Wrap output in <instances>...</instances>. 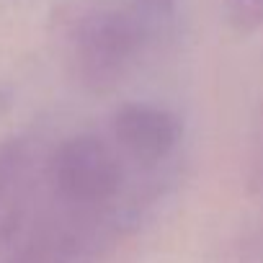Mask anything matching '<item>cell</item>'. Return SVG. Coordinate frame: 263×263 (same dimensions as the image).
Instances as JSON below:
<instances>
[{
  "label": "cell",
  "mask_w": 263,
  "mask_h": 263,
  "mask_svg": "<svg viewBox=\"0 0 263 263\" xmlns=\"http://www.w3.org/2000/svg\"><path fill=\"white\" fill-rule=\"evenodd\" d=\"M176 8H178V0H132L126 6V11L132 13V18H135V24L140 26L147 42L163 34V29L173 21Z\"/></svg>",
  "instance_id": "277c9868"
},
{
  "label": "cell",
  "mask_w": 263,
  "mask_h": 263,
  "mask_svg": "<svg viewBox=\"0 0 263 263\" xmlns=\"http://www.w3.org/2000/svg\"><path fill=\"white\" fill-rule=\"evenodd\" d=\"M250 178L253 183L263 186V132L255 142V155H253V165H250Z\"/></svg>",
  "instance_id": "52a82bcc"
},
{
  "label": "cell",
  "mask_w": 263,
  "mask_h": 263,
  "mask_svg": "<svg viewBox=\"0 0 263 263\" xmlns=\"http://www.w3.org/2000/svg\"><path fill=\"white\" fill-rule=\"evenodd\" d=\"M181 119L155 103H121L111 114L114 142L137 163H160L181 142Z\"/></svg>",
  "instance_id": "3957f363"
},
{
  "label": "cell",
  "mask_w": 263,
  "mask_h": 263,
  "mask_svg": "<svg viewBox=\"0 0 263 263\" xmlns=\"http://www.w3.org/2000/svg\"><path fill=\"white\" fill-rule=\"evenodd\" d=\"M49 183L57 199L75 212L111 204L121 189V163L108 142L83 132L60 142L49 158Z\"/></svg>",
  "instance_id": "7a4b0ae2"
},
{
  "label": "cell",
  "mask_w": 263,
  "mask_h": 263,
  "mask_svg": "<svg viewBox=\"0 0 263 263\" xmlns=\"http://www.w3.org/2000/svg\"><path fill=\"white\" fill-rule=\"evenodd\" d=\"M147 39L126 8L90 13L75 36V78L88 93L114 90L137 62Z\"/></svg>",
  "instance_id": "6da1fadb"
},
{
  "label": "cell",
  "mask_w": 263,
  "mask_h": 263,
  "mask_svg": "<svg viewBox=\"0 0 263 263\" xmlns=\"http://www.w3.org/2000/svg\"><path fill=\"white\" fill-rule=\"evenodd\" d=\"M29 147L21 137L0 140V206L8 199V194L16 189L24 168H26Z\"/></svg>",
  "instance_id": "5b68a950"
},
{
  "label": "cell",
  "mask_w": 263,
  "mask_h": 263,
  "mask_svg": "<svg viewBox=\"0 0 263 263\" xmlns=\"http://www.w3.org/2000/svg\"><path fill=\"white\" fill-rule=\"evenodd\" d=\"M224 18L240 36L263 29V0H224Z\"/></svg>",
  "instance_id": "8992f818"
}]
</instances>
